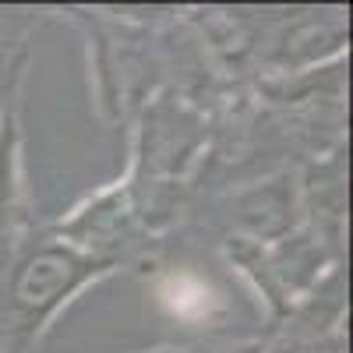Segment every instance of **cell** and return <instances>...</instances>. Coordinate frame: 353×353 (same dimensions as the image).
<instances>
[{"label":"cell","instance_id":"obj_1","mask_svg":"<svg viewBox=\"0 0 353 353\" xmlns=\"http://www.w3.org/2000/svg\"><path fill=\"white\" fill-rule=\"evenodd\" d=\"M110 276H117L113 265L36 223L0 251V353H32L78 293Z\"/></svg>","mask_w":353,"mask_h":353},{"label":"cell","instance_id":"obj_2","mask_svg":"<svg viewBox=\"0 0 353 353\" xmlns=\"http://www.w3.org/2000/svg\"><path fill=\"white\" fill-rule=\"evenodd\" d=\"M219 248H223L226 261L248 279V286L265 304V325H276L304 293H311L332 269L346 265L304 223L272 244H251V241H237V237H223Z\"/></svg>","mask_w":353,"mask_h":353},{"label":"cell","instance_id":"obj_3","mask_svg":"<svg viewBox=\"0 0 353 353\" xmlns=\"http://www.w3.org/2000/svg\"><path fill=\"white\" fill-rule=\"evenodd\" d=\"M46 226L71 248L113 265L117 272L149 269L166 251V244L152 237L145 230V223L138 219L124 181H113L99 188L96 194L81 198L71 212H64L61 219H53Z\"/></svg>","mask_w":353,"mask_h":353},{"label":"cell","instance_id":"obj_4","mask_svg":"<svg viewBox=\"0 0 353 353\" xmlns=\"http://www.w3.org/2000/svg\"><path fill=\"white\" fill-rule=\"evenodd\" d=\"M346 145L297 166V188H301V216L304 226L314 230L329 244L336 258L346 261Z\"/></svg>","mask_w":353,"mask_h":353},{"label":"cell","instance_id":"obj_5","mask_svg":"<svg viewBox=\"0 0 353 353\" xmlns=\"http://www.w3.org/2000/svg\"><path fill=\"white\" fill-rule=\"evenodd\" d=\"M43 21V11H0V68L21 57H32V32Z\"/></svg>","mask_w":353,"mask_h":353},{"label":"cell","instance_id":"obj_6","mask_svg":"<svg viewBox=\"0 0 353 353\" xmlns=\"http://www.w3.org/2000/svg\"><path fill=\"white\" fill-rule=\"evenodd\" d=\"M258 336L244 339H209V343H191V346H152L138 353H258Z\"/></svg>","mask_w":353,"mask_h":353},{"label":"cell","instance_id":"obj_7","mask_svg":"<svg viewBox=\"0 0 353 353\" xmlns=\"http://www.w3.org/2000/svg\"><path fill=\"white\" fill-rule=\"evenodd\" d=\"M25 71H28V57H21V61L0 68V113H4V106L11 99L21 96V81H25Z\"/></svg>","mask_w":353,"mask_h":353}]
</instances>
